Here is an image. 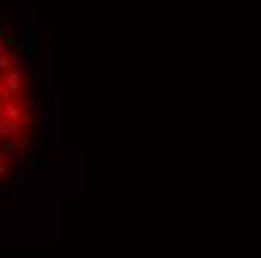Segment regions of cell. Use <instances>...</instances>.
Instances as JSON below:
<instances>
[{
    "label": "cell",
    "instance_id": "cell-3",
    "mask_svg": "<svg viewBox=\"0 0 261 258\" xmlns=\"http://www.w3.org/2000/svg\"><path fill=\"white\" fill-rule=\"evenodd\" d=\"M27 171H30V174H36V171H51V159H48V153H39L33 162H30Z\"/></svg>",
    "mask_w": 261,
    "mask_h": 258
},
{
    "label": "cell",
    "instance_id": "cell-4",
    "mask_svg": "<svg viewBox=\"0 0 261 258\" xmlns=\"http://www.w3.org/2000/svg\"><path fill=\"white\" fill-rule=\"evenodd\" d=\"M18 132H21V123H6V120L0 117V138H6V141H9V138H15Z\"/></svg>",
    "mask_w": 261,
    "mask_h": 258
},
{
    "label": "cell",
    "instance_id": "cell-9",
    "mask_svg": "<svg viewBox=\"0 0 261 258\" xmlns=\"http://www.w3.org/2000/svg\"><path fill=\"white\" fill-rule=\"evenodd\" d=\"M0 6H3L6 12H12V0H0Z\"/></svg>",
    "mask_w": 261,
    "mask_h": 258
},
{
    "label": "cell",
    "instance_id": "cell-1",
    "mask_svg": "<svg viewBox=\"0 0 261 258\" xmlns=\"http://www.w3.org/2000/svg\"><path fill=\"white\" fill-rule=\"evenodd\" d=\"M24 42H27V48H30V51H39V42H42V27H39V24H27Z\"/></svg>",
    "mask_w": 261,
    "mask_h": 258
},
{
    "label": "cell",
    "instance_id": "cell-8",
    "mask_svg": "<svg viewBox=\"0 0 261 258\" xmlns=\"http://www.w3.org/2000/svg\"><path fill=\"white\" fill-rule=\"evenodd\" d=\"M39 84H42V87H48V84H51V78H48V72H39Z\"/></svg>",
    "mask_w": 261,
    "mask_h": 258
},
{
    "label": "cell",
    "instance_id": "cell-10",
    "mask_svg": "<svg viewBox=\"0 0 261 258\" xmlns=\"http://www.w3.org/2000/svg\"><path fill=\"white\" fill-rule=\"evenodd\" d=\"M6 168H9V165H0V180L6 177Z\"/></svg>",
    "mask_w": 261,
    "mask_h": 258
},
{
    "label": "cell",
    "instance_id": "cell-6",
    "mask_svg": "<svg viewBox=\"0 0 261 258\" xmlns=\"http://www.w3.org/2000/svg\"><path fill=\"white\" fill-rule=\"evenodd\" d=\"M12 66V54H0V72H6Z\"/></svg>",
    "mask_w": 261,
    "mask_h": 258
},
{
    "label": "cell",
    "instance_id": "cell-2",
    "mask_svg": "<svg viewBox=\"0 0 261 258\" xmlns=\"http://www.w3.org/2000/svg\"><path fill=\"white\" fill-rule=\"evenodd\" d=\"M15 138H9V141H0V165H12L15 162Z\"/></svg>",
    "mask_w": 261,
    "mask_h": 258
},
{
    "label": "cell",
    "instance_id": "cell-5",
    "mask_svg": "<svg viewBox=\"0 0 261 258\" xmlns=\"http://www.w3.org/2000/svg\"><path fill=\"white\" fill-rule=\"evenodd\" d=\"M39 120H42V123H48V126H57V123H60V114H57V111H42V114H39Z\"/></svg>",
    "mask_w": 261,
    "mask_h": 258
},
{
    "label": "cell",
    "instance_id": "cell-7",
    "mask_svg": "<svg viewBox=\"0 0 261 258\" xmlns=\"http://www.w3.org/2000/svg\"><path fill=\"white\" fill-rule=\"evenodd\" d=\"M6 48H9V39H6V36L0 33V54H6Z\"/></svg>",
    "mask_w": 261,
    "mask_h": 258
}]
</instances>
